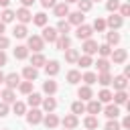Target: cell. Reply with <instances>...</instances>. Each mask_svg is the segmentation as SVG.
I'll return each mask as SVG.
<instances>
[{
    "label": "cell",
    "instance_id": "obj_1",
    "mask_svg": "<svg viewBox=\"0 0 130 130\" xmlns=\"http://www.w3.org/2000/svg\"><path fill=\"white\" fill-rule=\"evenodd\" d=\"M43 47H45V41H43L39 35L28 37V45H26V49H32L35 53H41V51H43Z\"/></svg>",
    "mask_w": 130,
    "mask_h": 130
},
{
    "label": "cell",
    "instance_id": "obj_2",
    "mask_svg": "<svg viewBox=\"0 0 130 130\" xmlns=\"http://www.w3.org/2000/svg\"><path fill=\"white\" fill-rule=\"evenodd\" d=\"M75 35H77V39H81V41H87V39H91V35H93V28H91L89 24H79V26H77V30H75Z\"/></svg>",
    "mask_w": 130,
    "mask_h": 130
},
{
    "label": "cell",
    "instance_id": "obj_3",
    "mask_svg": "<svg viewBox=\"0 0 130 130\" xmlns=\"http://www.w3.org/2000/svg\"><path fill=\"white\" fill-rule=\"evenodd\" d=\"M14 16L20 20V24H26V22H30V20H32V12H30L28 8H24V6H22V8H18V10L14 12Z\"/></svg>",
    "mask_w": 130,
    "mask_h": 130
},
{
    "label": "cell",
    "instance_id": "obj_4",
    "mask_svg": "<svg viewBox=\"0 0 130 130\" xmlns=\"http://www.w3.org/2000/svg\"><path fill=\"white\" fill-rule=\"evenodd\" d=\"M57 37H59L57 28H53V26H43V35H41V39H43V41L55 43V41H57Z\"/></svg>",
    "mask_w": 130,
    "mask_h": 130
},
{
    "label": "cell",
    "instance_id": "obj_5",
    "mask_svg": "<svg viewBox=\"0 0 130 130\" xmlns=\"http://www.w3.org/2000/svg\"><path fill=\"white\" fill-rule=\"evenodd\" d=\"M122 22H124V18L120 16V14H112V16H108V20H106V26H110L112 30H118L120 26H122Z\"/></svg>",
    "mask_w": 130,
    "mask_h": 130
},
{
    "label": "cell",
    "instance_id": "obj_6",
    "mask_svg": "<svg viewBox=\"0 0 130 130\" xmlns=\"http://www.w3.org/2000/svg\"><path fill=\"white\" fill-rule=\"evenodd\" d=\"M55 47H57L59 51H67V49H71V39H69L67 35H59L57 41H55Z\"/></svg>",
    "mask_w": 130,
    "mask_h": 130
},
{
    "label": "cell",
    "instance_id": "obj_7",
    "mask_svg": "<svg viewBox=\"0 0 130 130\" xmlns=\"http://www.w3.org/2000/svg\"><path fill=\"white\" fill-rule=\"evenodd\" d=\"M4 83H6L8 89H14V87H18V83H20V75H18V73H8V75H4Z\"/></svg>",
    "mask_w": 130,
    "mask_h": 130
},
{
    "label": "cell",
    "instance_id": "obj_8",
    "mask_svg": "<svg viewBox=\"0 0 130 130\" xmlns=\"http://www.w3.org/2000/svg\"><path fill=\"white\" fill-rule=\"evenodd\" d=\"M26 122L30 124V126H35V124H39V122H43V114H41V110H37V108H32L28 114H26Z\"/></svg>",
    "mask_w": 130,
    "mask_h": 130
},
{
    "label": "cell",
    "instance_id": "obj_9",
    "mask_svg": "<svg viewBox=\"0 0 130 130\" xmlns=\"http://www.w3.org/2000/svg\"><path fill=\"white\" fill-rule=\"evenodd\" d=\"M81 49H83V53H85V55H89V57H91L93 53H98V43H95L93 39H87V41H83V47H81Z\"/></svg>",
    "mask_w": 130,
    "mask_h": 130
},
{
    "label": "cell",
    "instance_id": "obj_10",
    "mask_svg": "<svg viewBox=\"0 0 130 130\" xmlns=\"http://www.w3.org/2000/svg\"><path fill=\"white\" fill-rule=\"evenodd\" d=\"M104 114H106V118H108V120H116V118L120 116V108H118L116 104H108V106H106V110H104Z\"/></svg>",
    "mask_w": 130,
    "mask_h": 130
},
{
    "label": "cell",
    "instance_id": "obj_11",
    "mask_svg": "<svg viewBox=\"0 0 130 130\" xmlns=\"http://www.w3.org/2000/svg\"><path fill=\"white\" fill-rule=\"evenodd\" d=\"M53 12H55V16H57V18H63V16H67V14H69V4H65V2L55 4V6H53Z\"/></svg>",
    "mask_w": 130,
    "mask_h": 130
},
{
    "label": "cell",
    "instance_id": "obj_12",
    "mask_svg": "<svg viewBox=\"0 0 130 130\" xmlns=\"http://www.w3.org/2000/svg\"><path fill=\"white\" fill-rule=\"evenodd\" d=\"M110 55H112V61H114V63H124V61H126V57H128L126 49H114Z\"/></svg>",
    "mask_w": 130,
    "mask_h": 130
},
{
    "label": "cell",
    "instance_id": "obj_13",
    "mask_svg": "<svg viewBox=\"0 0 130 130\" xmlns=\"http://www.w3.org/2000/svg\"><path fill=\"white\" fill-rule=\"evenodd\" d=\"M112 100H114V104H116V106H122V104H126V106H128V93H126V89L112 93Z\"/></svg>",
    "mask_w": 130,
    "mask_h": 130
},
{
    "label": "cell",
    "instance_id": "obj_14",
    "mask_svg": "<svg viewBox=\"0 0 130 130\" xmlns=\"http://www.w3.org/2000/svg\"><path fill=\"white\" fill-rule=\"evenodd\" d=\"M77 124H79V120H77L75 114H67V116L63 118V126H65V130H73Z\"/></svg>",
    "mask_w": 130,
    "mask_h": 130
},
{
    "label": "cell",
    "instance_id": "obj_15",
    "mask_svg": "<svg viewBox=\"0 0 130 130\" xmlns=\"http://www.w3.org/2000/svg\"><path fill=\"white\" fill-rule=\"evenodd\" d=\"M67 16H69V20H67V22H69V24H75V26L83 24V18H85V16H83V12H79V10H77V12H69Z\"/></svg>",
    "mask_w": 130,
    "mask_h": 130
},
{
    "label": "cell",
    "instance_id": "obj_16",
    "mask_svg": "<svg viewBox=\"0 0 130 130\" xmlns=\"http://www.w3.org/2000/svg\"><path fill=\"white\" fill-rule=\"evenodd\" d=\"M45 63H47V59H45V55H43V53H35V55L30 57V65H32L35 69L45 67Z\"/></svg>",
    "mask_w": 130,
    "mask_h": 130
},
{
    "label": "cell",
    "instance_id": "obj_17",
    "mask_svg": "<svg viewBox=\"0 0 130 130\" xmlns=\"http://www.w3.org/2000/svg\"><path fill=\"white\" fill-rule=\"evenodd\" d=\"M37 75H39V71H37L32 65H26V67L22 69V77H24L26 81H35V79H37Z\"/></svg>",
    "mask_w": 130,
    "mask_h": 130
},
{
    "label": "cell",
    "instance_id": "obj_18",
    "mask_svg": "<svg viewBox=\"0 0 130 130\" xmlns=\"http://www.w3.org/2000/svg\"><path fill=\"white\" fill-rule=\"evenodd\" d=\"M112 83H114V89H116V91H122V89H126L128 79H126L124 75H118V77H112Z\"/></svg>",
    "mask_w": 130,
    "mask_h": 130
},
{
    "label": "cell",
    "instance_id": "obj_19",
    "mask_svg": "<svg viewBox=\"0 0 130 130\" xmlns=\"http://www.w3.org/2000/svg\"><path fill=\"white\" fill-rule=\"evenodd\" d=\"M85 110L89 112V116H95V114L102 112V102H98V100H89V104L85 106Z\"/></svg>",
    "mask_w": 130,
    "mask_h": 130
},
{
    "label": "cell",
    "instance_id": "obj_20",
    "mask_svg": "<svg viewBox=\"0 0 130 130\" xmlns=\"http://www.w3.org/2000/svg\"><path fill=\"white\" fill-rule=\"evenodd\" d=\"M59 61H47L45 63V71H47V75H57L59 73Z\"/></svg>",
    "mask_w": 130,
    "mask_h": 130
},
{
    "label": "cell",
    "instance_id": "obj_21",
    "mask_svg": "<svg viewBox=\"0 0 130 130\" xmlns=\"http://www.w3.org/2000/svg\"><path fill=\"white\" fill-rule=\"evenodd\" d=\"M77 95H79L81 102H83V100H91V98H93V91H91L89 85H81V87L77 89Z\"/></svg>",
    "mask_w": 130,
    "mask_h": 130
},
{
    "label": "cell",
    "instance_id": "obj_22",
    "mask_svg": "<svg viewBox=\"0 0 130 130\" xmlns=\"http://www.w3.org/2000/svg\"><path fill=\"white\" fill-rule=\"evenodd\" d=\"M0 98H2V102H4V104H14V102H16L14 91H12V89H8V87H6V89L0 93Z\"/></svg>",
    "mask_w": 130,
    "mask_h": 130
},
{
    "label": "cell",
    "instance_id": "obj_23",
    "mask_svg": "<svg viewBox=\"0 0 130 130\" xmlns=\"http://www.w3.org/2000/svg\"><path fill=\"white\" fill-rule=\"evenodd\" d=\"M77 59H79V51L77 49H67L65 51V61L67 63H77Z\"/></svg>",
    "mask_w": 130,
    "mask_h": 130
},
{
    "label": "cell",
    "instance_id": "obj_24",
    "mask_svg": "<svg viewBox=\"0 0 130 130\" xmlns=\"http://www.w3.org/2000/svg\"><path fill=\"white\" fill-rule=\"evenodd\" d=\"M43 122H45V126H47V128H57V124H59V118H57L55 114H47V116L43 118Z\"/></svg>",
    "mask_w": 130,
    "mask_h": 130
},
{
    "label": "cell",
    "instance_id": "obj_25",
    "mask_svg": "<svg viewBox=\"0 0 130 130\" xmlns=\"http://www.w3.org/2000/svg\"><path fill=\"white\" fill-rule=\"evenodd\" d=\"M41 104H43L45 112H49V114H51V112H53V110L57 108V102H55V98H45V100H43Z\"/></svg>",
    "mask_w": 130,
    "mask_h": 130
},
{
    "label": "cell",
    "instance_id": "obj_26",
    "mask_svg": "<svg viewBox=\"0 0 130 130\" xmlns=\"http://www.w3.org/2000/svg\"><path fill=\"white\" fill-rule=\"evenodd\" d=\"M12 20H14V12H12L10 8H4L2 14H0V22L6 24V22H12Z\"/></svg>",
    "mask_w": 130,
    "mask_h": 130
},
{
    "label": "cell",
    "instance_id": "obj_27",
    "mask_svg": "<svg viewBox=\"0 0 130 130\" xmlns=\"http://www.w3.org/2000/svg\"><path fill=\"white\" fill-rule=\"evenodd\" d=\"M26 32H28V30H26V24H16V26H14V30H12V35H14L16 39H24V37H26Z\"/></svg>",
    "mask_w": 130,
    "mask_h": 130
},
{
    "label": "cell",
    "instance_id": "obj_28",
    "mask_svg": "<svg viewBox=\"0 0 130 130\" xmlns=\"http://www.w3.org/2000/svg\"><path fill=\"white\" fill-rule=\"evenodd\" d=\"M95 67H98V71H100V73H108V71H110V61L102 57V59H98Z\"/></svg>",
    "mask_w": 130,
    "mask_h": 130
},
{
    "label": "cell",
    "instance_id": "obj_29",
    "mask_svg": "<svg viewBox=\"0 0 130 130\" xmlns=\"http://www.w3.org/2000/svg\"><path fill=\"white\" fill-rule=\"evenodd\" d=\"M43 91H45V93H49V95H53V93L57 91V83H55V81H51V79H47V81L43 83Z\"/></svg>",
    "mask_w": 130,
    "mask_h": 130
},
{
    "label": "cell",
    "instance_id": "obj_30",
    "mask_svg": "<svg viewBox=\"0 0 130 130\" xmlns=\"http://www.w3.org/2000/svg\"><path fill=\"white\" fill-rule=\"evenodd\" d=\"M41 102H43V98H41V93H28V106L30 108H37V106H41Z\"/></svg>",
    "mask_w": 130,
    "mask_h": 130
},
{
    "label": "cell",
    "instance_id": "obj_31",
    "mask_svg": "<svg viewBox=\"0 0 130 130\" xmlns=\"http://www.w3.org/2000/svg\"><path fill=\"white\" fill-rule=\"evenodd\" d=\"M32 22H35L37 26H47V14H45V12L35 14V16H32Z\"/></svg>",
    "mask_w": 130,
    "mask_h": 130
},
{
    "label": "cell",
    "instance_id": "obj_32",
    "mask_svg": "<svg viewBox=\"0 0 130 130\" xmlns=\"http://www.w3.org/2000/svg\"><path fill=\"white\" fill-rule=\"evenodd\" d=\"M106 43H108L110 47H112V45H118V43H120V35H118L116 30L108 32V35H106Z\"/></svg>",
    "mask_w": 130,
    "mask_h": 130
},
{
    "label": "cell",
    "instance_id": "obj_33",
    "mask_svg": "<svg viewBox=\"0 0 130 130\" xmlns=\"http://www.w3.org/2000/svg\"><path fill=\"white\" fill-rule=\"evenodd\" d=\"M98 102L110 104V102H112V91H110V89H102V91L98 93Z\"/></svg>",
    "mask_w": 130,
    "mask_h": 130
},
{
    "label": "cell",
    "instance_id": "obj_34",
    "mask_svg": "<svg viewBox=\"0 0 130 130\" xmlns=\"http://www.w3.org/2000/svg\"><path fill=\"white\" fill-rule=\"evenodd\" d=\"M98 124H100V122H98V118H95V116H87V118L83 120V126H85V128H89V130H95V128H98Z\"/></svg>",
    "mask_w": 130,
    "mask_h": 130
},
{
    "label": "cell",
    "instance_id": "obj_35",
    "mask_svg": "<svg viewBox=\"0 0 130 130\" xmlns=\"http://www.w3.org/2000/svg\"><path fill=\"white\" fill-rule=\"evenodd\" d=\"M14 57H16V59H26V57H28V49L22 47V45H18V47L14 49Z\"/></svg>",
    "mask_w": 130,
    "mask_h": 130
},
{
    "label": "cell",
    "instance_id": "obj_36",
    "mask_svg": "<svg viewBox=\"0 0 130 130\" xmlns=\"http://www.w3.org/2000/svg\"><path fill=\"white\" fill-rule=\"evenodd\" d=\"M77 63H79L83 69H87V67H91V65H93V61H91V57H89V55H79Z\"/></svg>",
    "mask_w": 130,
    "mask_h": 130
},
{
    "label": "cell",
    "instance_id": "obj_37",
    "mask_svg": "<svg viewBox=\"0 0 130 130\" xmlns=\"http://www.w3.org/2000/svg\"><path fill=\"white\" fill-rule=\"evenodd\" d=\"M67 81H69V83H77V81H81V73H79L77 69H71V71L67 73Z\"/></svg>",
    "mask_w": 130,
    "mask_h": 130
},
{
    "label": "cell",
    "instance_id": "obj_38",
    "mask_svg": "<svg viewBox=\"0 0 130 130\" xmlns=\"http://www.w3.org/2000/svg\"><path fill=\"white\" fill-rule=\"evenodd\" d=\"M95 79H98V75H95L93 71H87V73H83V75H81V81H85V85L95 83Z\"/></svg>",
    "mask_w": 130,
    "mask_h": 130
},
{
    "label": "cell",
    "instance_id": "obj_39",
    "mask_svg": "<svg viewBox=\"0 0 130 130\" xmlns=\"http://www.w3.org/2000/svg\"><path fill=\"white\" fill-rule=\"evenodd\" d=\"M95 81H98V83H102L104 87H106V85H110V83H112V75H110V71H108V73H100Z\"/></svg>",
    "mask_w": 130,
    "mask_h": 130
},
{
    "label": "cell",
    "instance_id": "obj_40",
    "mask_svg": "<svg viewBox=\"0 0 130 130\" xmlns=\"http://www.w3.org/2000/svg\"><path fill=\"white\" fill-rule=\"evenodd\" d=\"M69 28H71V24H69L67 20H59V22H57V32L67 35V32H69Z\"/></svg>",
    "mask_w": 130,
    "mask_h": 130
},
{
    "label": "cell",
    "instance_id": "obj_41",
    "mask_svg": "<svg viewBox=\"0 0 130 130\" xmlns=\"http://www.w3.org/2000/svg\"><path fill=\"white\" fill-rule=\"evenodd\" d=\"M98 53L106 59V57H110V53H112V47L108 45V43H104V45H98Z\"/></svg>",
    "mask_w": 130,
    "mask_h": 130
},
{
    "label": "cell",
    "instance_id": "obj_42",
    "mask_svg": "<svg viewBox=\"0 0 130 130\" xmlns=\"http://www.w3.org/2000/svg\"><path fill=\"white\" fill-rule=\"evenodd\" d=\"M18 89H20V93H32V81H22V83H18Z\"/></svg>",
    "mask_w": 130,
    "mask_h": 130
},
{
    "label": "cell",
    "instance_id": "obj_43",
    "mask_svg": "<svg viewBox=\"0 0 130 130\" xmlns=\"http://www.w3.org/2000/svg\"><path fill=\"white\" fill-rule=\"evenodd\" d=\"M71 112H73L75 116H77V114H83V112H85L83 102H81V100H79V102H73V104H71Z\"/></svg>",
    "mask_w": 130,
    "mask_h": 130
},
{
    "label": "cell",
    "instance_id": "obj_44",
    "mask_svg": "<svg viewBox=\"0 0 130 130\" xmlns=\"http://www.w3.org/2000/svg\"><path fill=\"white\" fill-rule=\"evenodd\" d=\"M91 28H93V30H98V32H104V30H106V20H104V18H95Z\"/></svg>",
    "mask_w": 130,
    "mask_h": 130
},
{
    "label": "cell",
    "instance_id": "obj_45",
    "mask_svg": "<svg viewBox=\"0 0 130 130\" xmlns=\"http://www.w3.org/2000/svg\"><path fill=\"white\" fill-rule=\"evenodd\" d=\"M12 110H14L16 116H22V114L26 112V106H24L22 102H14V104H12Z\"/></svg>",
    "mask_w": 130,
    "mask_h": 130
},
{
    "label": "cell",
    "instance_id": "obj_46",
    "mask_svg": "<svg viewBox=\"0 0 130 130\" xmlns=\"http://www.w3.org/2000/svg\"><path fill=\"white\" fill-rule=\"evenodd\" d=\"M106 8H108V12L114 14V12L120 8V0H108V2H106Z\"/></svg>",
    "mask_w": 130,
    "mask_h": 130
},
{
    "label": "cell",
    "instance_id": "obj_47",
    "mask_svg": "<svg viewBox=\"0 0 130 130\" xmlns=\"http://www.w3.org/2000/svg\"><path fill=\"white\" fill-rule=\"evenodd\" d=\"M77 6H79V12H87V10H91V2H89V0H79Z\"/></svg>",
    "mask_w": 130,
    "mask_h": 130
},
{
    "label": "cell",
    "instance_id": "obj_48",
    "mask_svg": "<svg viewBox=\"0 0 130 130\" xmlns=\"http://www.w3.org/2000/svg\"><path fill=\"white\" fill-rule=\"evenodd\" d=\"M8 45H10V39H8V37H4V35H0V51H4Z\"/></svg>",
    "mask_w": 130,
    "mask_h": 130
},
{
    "label": "cell",
    "instance_id": "obj_49",
    "mask_svg": "<svg viewBox=\"0 0 130 130\" xmlns=\"http://www.w3.org/2000/svg\"><path fill=\"white\" fill-rule=\"evenodd\" d=\"M130 14V4H122L120 6V16L124 18V16H128Z\"/></svg>",
    "mask_w": 130,
    "mask_h": 130
},
{
    "label": "cell",
    "instance_id": "obj_50",
    "mask_svg": "<svg viewBox=\"0 0 130 130\" xmlns=\"http://www.w3.org/2000/svg\"><path fill=\"white\" fill-rule=\"evenodd\" d=\"M106 130H120V124H118L116 120H110V122L106 124Z\"/></svg>",
    "mask_w": 130,
    "mask_h": 130
},
{
    "label": "cell",
    "instance_id": "obj_51",
    "mask_svg": "<svg viewBox=\"0 0 130 130\" xmlns=\"http://www.w3.org/2000/svg\"><path fill=\"white\" fill-rule=\"evenodd\" d=\"M4 116H8V104L0 102V118H4Z\"/></svg>",
    "mask_w": 130,
    "mask_h": 130
},
{
    "label": "cell",
    "instance_id": "obj_52",
    "mask_svg": "<svg viewBox=\"0 0 130 130\" xmlns=\"http://www.w3.org/2000/svg\"><path fill=\"white\" fill-rule=\"evenodd\" d=\"M41 4H43V8H53L57 4V0H41Z\"/></svg>",
    "mask_w": 130,
    "mask_h": 130
},
{
    "label": "cell",
    "instance_id": "obj_53",
    "mask_svg": "<svg viewBox=\"0 0 130 130\" xmlns=\"http://www.w3.org/2000/svg\"><path fill=\"white\" fill-rule=\"evenodd\" d=\"M6 61H8V57H6V53L4 51H0V69L6 65Z\"/></svg>",
    "mask_w": 130,
    "mask_h": 130
},
{
    "label": "cell",
    "instance_id": "obj_54",
    "mask_svg": "<svg viewBox=\"0 0 130 130\" xmlns=\"http://www.w3.org/2000/svg\"><path fill=\"white\" fill-rule=\"evenodd\" d=\"M120 128H130V116H124V120H122V126Z\"/></svg>",
    "mask_w": 130,
    "mask_h": 130
},
{
    "label": "cell",
    "instance_id": "obj_55",
    "mask_svg": "<svg viewBox=\"0 0 130 130\" xmlns=\"http://www.w3.org/2000/svg\"><path fill=\"white\" fill-rule=\"evenodd\" d=\"M20 2H22V6H24V8H28V6H32V4H35V0H20Z\"/></svg>",
    "mask_w": 130,
    "mask_h": 130
},
{
    "label": "cell",
    "instance_id": "obj_56",
    "mask_svg": "<svg viewBox=\"0 0 130 130\" xmlns=\"http://www.w3.org/2000/svg\"><path fill=\"white\" fill-rule=\"evenodd\" d=\"M8 4H10V0H0V6L2 8H8Z\"/></svg>",
    "mask_w": 130,
    "mask_h": 130
},
{
    "label": "cell",
    "instance_id": "obj_57",
    "mask_svg": "<svg viewBox=\"0 0 130 130\" xmlns=\"http://www.w3.org/2000/svg\"><path fill=\"white\" fill-rule=\"evenodd\" d=\"M4 28H6V24H4V22H0V35L4 32Z\"/></svg>",
    "mask_w": 130,
    "mask_h": 130
},
{
    "label": "cell",
    "instance_id": "obj_58",
    "mask_svg": "<svg viewBox=\"0 0 130 130\" xmlns=\"http://www.w3.org/2000/svg\"><path fill=\"white\" fill-rule=\"evenodd\" d=\"M0 83H4V73L0 71Z\"/></svg>",
    "mask_w": 130,
    "mask_h": 130
},
{
    "label": "cell",
    "instance_id": "obj_59",
    "mask_svg": "<svg viewBox=\"0 0 130 130\" xmlns=\"http://www.w3.org/2000/svg\"><path fill=\"white\" fill-rule=\"evenodd\" d=\"M73 2H79V0H65V4H73Z\"/></svg>",
    "mask_w": 130,
    "mask_h": 130
},
{
    "label": "cell",
    "instance_id": "obj_60",
    "mask_svg": "<svg viewBox=\"0 0 130 130\" xmlns=\"http://www.w3.org/2000/svg\"><path fill=\"white\" fill-rule=\"evenodd\" d=\"M89 2H91V4H93V2H100V0H89Z\"/></svg>",
    "mask_w": 130,
    "mask_h": 130
}]
</instances>
